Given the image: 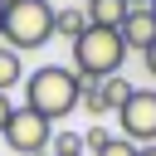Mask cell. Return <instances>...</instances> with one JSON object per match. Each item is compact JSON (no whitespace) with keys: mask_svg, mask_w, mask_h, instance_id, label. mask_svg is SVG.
I'll list each match as a JSON object with an SVG mask.
<instances>
[{"mask_svg":"<svg viewBox=\"0 0 156 156\" xmlns=\"http://www.w3.org/2000/svg\"><path fill=\"white\" fill-rule=\"evenodd\" d=\"M78 102H83V78L68 63H44V68L24 73V107L29 112L54 122V117H68Z\"/></svg>","mask_w":156,"mask_h":156,"instance_id":"obj_1","label":"cell"},{"mask_svg":"<svg viewBox=\"0 0 156 156\" xmlns=\"http://www.w3.org/2000/svg\"><path fill=\"white\" fill-rule=\"evenodd\" d=\"M127 39H122V29H98V24H88L78 39H73V73L83 78V83H102V78H112V73H122V63H127Z\"/></svg>","mask_w":156,"mask_h":156,"instance_id":"obj_2","label":"cell"},{"mask_svg":"<svg viewBox=\"0 0 156 156\" xmlns=\"http://www.w3.org/2000/svg\"><path fill=\"white\" fill-rule=\"evenodd\" d=\"M15 54H29V49H44L54 39V5L49 0H15L5 10V34H0Z\"/></svg>","mask_w":156,"mask_h":156,"instance_id":"obj_3","label":"cell"},{"mask_svg":"<svg viewBox=\"0 0 156 156\" xmlns=\"http://www.w3.org/2000/svg\"><path fill=\"white\" fill-rule=\"evenodd\" d=\"M0 136H5V146L20 151V156H44V146L54 141V122L39 117V112H29V107H15Z\"/></svg>","mask_w":156,"mask_h":156,"instance_id":"obj_4","label":"cell"},{"mask_svg":"<svg viewBox=\"0 0 156 156\" xmlns=\"http://www.w3.org/2000/svg\"><path fill=\"white\" fill-rule=\"evenodd\" d=\"M117 122H122V136H127V141L151 146V141H156V88H136V93L127 98V107L117 112Z\"/></svg>","mask_w":156,"mask_h":156,"instance_id":"obj_5","label":"cell"},{"mask_svg":"<svg viewBox=\"0 0 156 156\" xmlns=\"http://www.w3.org/2000/svg\"><path fill=\"white\" fill-rule=\"evenodd\" d=\"M122 39H127V49H146V44L156 39V15H151L146 5H132L127 20H122Z\"/></svg>","mask_w":156,"mask_h":156,"instance_id":"obj_6","label":"cell"},{"mask_svg":"<svg viewBox=\"0 0 156 156\" xmlns=\"http://www.w3.org/2000/svg\"><path fill=\"white\" fill-rule=\"evenodd\" d=\"M88 10V24H98V29H122V20H127V0H88L83 5Z\"/></svg>","mask_w":156,"mask_h":156,"instance_id":"obj_7","label":"cell"},{"mask_svg":"<svg viewBox=\"0 0 156 156\" xmlns=\"http://www.w3.org/2000/svg\"><path fill=\"white\" fill-rule=\"evenodd\" d=\"M83 29H88V10H83V5H68V10H54V34H63V39L73 44V39H78Z\"/></svg>","mask_w":156,"mask_h":156,"instance_id":"obj_8","label":"cell"},{"mask_svg":"<svg viewBox=\"0 0 156 156\" xmlns=\"http://www.w3.org/2000/svg\"><path fill=\"white\" fill-rule=\"evenodd\" d=\"M24 83V54H15L10 44H0V93Z\"/></svg>","mask_w":156,"mask_h":156,"instance_id":"obj_9","label":"cell"},{"mask_svg":"<svg viewBox=\"0 0 156 156\" xmlns=\"http://www.w3.org/2000/svg\"><path fill=\"white\" fill-rule=\"evenodd\" d=\"M98 88H102V102H107V112H122V107H127V98L136 93V88H132L127 78H117V73H112V78H102Z\"/></svg>","mask_w":156,"mask_h":156,"instance_id":"obj_10","label":"cell"},{"mask_svg":"<svg viewBox=\"0 0 156 156\" xmlns=\"http://www.w3.org/2000/svg\"><path fill=\"white\" fill-rule=\"evenodd\" d=\"M49 156H83V136H78V132H54Z\"/></svg>","mask_w":156,"mask_h":156,"instance_id":"obj_11","label":"cell"},{"mask_svg":"<svg viewBox=\"0 0 156 156\" xmlns=\"http://www.w3.org/2000/svg\"><path fill=\"white\" fill-rule=\"evenodd\" d=\"M83 107H88V117H107V102H102L98 83H83Z\"/></svg>","mask_w":156,"mask_h":156,"instance_id":"obj_12","label":"cell"},{"mask_svg":"<svg viewBox=\"0 0 156 156\" xmlns=\"http://www.w3.org/2000/svg\"><path fill=\"white\" fill-rule=\"evenodd\" d=\"M107 141H112V132H107V127H88V132H83V151H88V156H98Z\"/></svg>","mask_w":156,"mask_h":156,"instance_id":"obj_13","label":"cell"},{"mask_svg":"<svg viewBox=\"0 0 156 156\" xmlns=\"http://www.w3.org/2000/svg\"><path fill=\"white\" fill-rule=\"evenodd\" d=\"M98 156H136V141H127V136L117 132V136H112V141H107V146H102Z\"/></svg>","mask_w":156,"mask_h":156,"instance_id":"obj_14","label":"cell"},{"mask_svg":"<svg viewBox=\"0 0 156 156\" xmlns=\"http://www.w3.org/2000/svg\"><path fill=\"white\" fill-rule=\"evenodd\" d=\"M10 112H15V102H10V93H0V132H5V122H10Z\"/></svg>","mask_w":156,"mask_h":156,"instance_id":"obj_15","label":"cell"},{"mask_svg":"<svg viewBox=\"0 0 156 156\" xmlns=\"http://www.w3.org/2000/svg\"><path fill=\"white\" fill-rule=\"evenodd\" d=\"M141 58H146V73H151V78H156V39H151V44H146V49H141Z\"/></svg>","mask_w":156,"mask_h":156,"instance_id":"obj_16","label":"cell"},{"mask_svg":"<svg viewBox=\"0 0 156 156\" xmlns=\"http://www.w3.org/2000/svg\"><path fill=\"white\" fill-rule=\"evenodd\" d=\"M136 156H156V141H151V146H136Z\"/></svg>","mask_w":156,"mask_h":156,"instance_id":"obj_17","label":"cell"},{"mask_svg":"<svg viewBox=\"0 0 156 156\" xmlns=\"http://www.w3.org/2000/svg\"><path fill=\"white\" fill-rule=\"evenodd\" d=\"M0 34H5V5H0Z\"/></svg>","mask_w":156,"mask_h":156,"instance_id":"obj_18","label":"cell"},{"mask_svg":"<svg viewBox=\"0 0 156 156\" xmlns=\"http://www.w3.org/2000/svg\"><path fill=\"white\" fill-rule=\"evenodd\" d=\"M127 5H151V0H127Z\"/></svg>","mask_w":156,"mask_h":156,"instance_id":"obj_19","label":"cell"},{"mask_svg":"<svg viewBox=\"0 0 156 156\" xmlns=\"http://www.w3.org/2000/svg\"><path fill=\"white\" fill-rule=\"evenodd\" d=\"M0 5H5V10H10V5H15V0H0Z\"/></svg>","mask_w":156,"mask_h":156,"instance_id":"obj_20","label":"cell"},{"mask_svg":"<svg viewBox=\"0 0 156 156\" xmlns=\"http://www.w3.org/2000/svg\"><path fill=\"white\" fill-rule=\"evenodd\" d=\"M146 10H151V15H156V0H151V5H146Z\"/></svg>","mask_w":156,"mask_h":156,"instance_id":"obj_21","label":"cell"},{"mask_svg":"<svg viewBox=\"0 0 156 156\" xmlns=\"http://www.w3.org/2000/svg\"><path fill=\"white\" fill-rule=\"evenodd\" d=\"M83 5H88V0H83Z\"/></svg>","mask_w":156,"mask_h":156,"instance_id":"obj_22","label":"cell"}]
</instances>
